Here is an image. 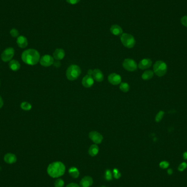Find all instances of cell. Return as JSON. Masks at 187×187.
Instances as JSON below:
<instances>
[{"label": "cell", "instance_id": "f546056e", "mask_svg": "<svg viewBox=\"0 0 187 187\" xmlns=\"http://www.w3.org/2000/svg\"><path fill=\"white\" fill-rule=\"evenodd\" d=\"M159 166H160V168H162V169H166L169 167V163L166 161H163V162H162L160 163Z\"/></svg>", "mask_w": 187, "mask_h": 187}, {"label": "cell", "instance_id": "836d02e7", "mask_svg": "<svg viewBox=\"0 0 187 187\" xmlns=\"http://www.w3.org/2000/svg\"><path fill=\"white\" fill-rule=\"evenodd\" d=\"M54 66L56 68H59L61 66V62L59 60H56V62H54Z\"/></svg>", "mask_w": 187, "mask_h": 187}, {"label": "cell", "instance_id": "4fadbf2b", "mask_svg": "<svg viewBox=\"0 0 187 187\" xmlns=\"http://www.w3.org/2000/svg\"><path fill=\"white\" fill-rule=\"evenodd\" d=\"M65 53L64 49L58 48L53 53V58L56 60H61L64 58Z\"/></svg>", "mask_w": 187, "mask_h": 187}, {"label": "cell", "instance_id": "83f0119b", "mask_svg": "<svg viewBox=\"0 0 187 187\" xmlns=\"http://www.w3.org/2000/svg\"><path fill=\"white\" fill-rule=\"evenodd\" d=\"M105 179L108 181H110L112 179V173L109 170H106V172H105Z\"/></svg>", "mask_w": 187, "mask_h": 187}, {"label": "cell", "instance_id": "603a6c76", "mask_svg": "<svg viewBox=\"0 0 187 187\" xmlns=\"http://www.w3.org/2000/svg\"><path fill=\"white\" fill-rule=\"evenodd\" d=\"M20 107L24 111H30L32 109V105L28 102H23L21 103Z\"/></svg>", "mask_w": 187, "mask_h": 187}, {"label": "cell", "instance_id": "44dd1931", "mask_svg": "<svg viewBox=\"0 0 187 187\" xmlns=\"http://www.w3.org/2000/svg\"><path fill=\"white\" fill-rule=\"evenodd\" d=\"M154 75V72L151 71V70H148V71H145V72H144L142 75V78L143 80H149L151 78H153Z\"/></svg>", "mask_w": 187, "mask_h": 187}, {"label": "cell", "instance_id": "ba28073f", "mask_svg": "<svg viewBox=\"0 0 187 187\" xmlns=\"http://www.w3.org/2000/svg\"><path fill=\"white\" fill-rule=\"evenodd\" d=\"M54 62V58L49 55H45L42 56L39 60L40 64L44 67L50 66L53 65Z\"/></svg>", "mask_w": 187, "mask_h": 187}, {"label": "cell", "instance_id": "d4e9b609", "mask_svg": "<svg viewBox=\"0 0 187 187\" xmlns=\"http://www.w3.org/2000/svg\"><path fill=\"white\" fill-rule=\"evenodd\" d=\"M165 113L162 111H159V113L156 115L155 117V122H160L161 120H162V118L164 115Z\"/></svg>", "mask_w": 187, "mask_h": 187}, {"label": "cell", "instance_id": "f35d334b", "mask_svg": "<svg viewBox=\"0 0 187 187\" xmlns=\"http://www.w3.org/2000/svg\"><path fill=\"white\" fill-rule=\"evenodd\" d=\"M183 158H184L185 160H187V152H185L184 154H183Z\"/></svg>", "mask_w": 187, "mask_h": 187}, {"label": "cell", "instance_id": "8fae6325", "mask_svg": "<svg viewBox=\"0 0 187 187\" xmlns=\"http://www.w3.org/2000/svg\"><path fill=\"white\" fill-rule=\"evenodd\" d=\"M94 79L92 78V75H85L84 77H83V79H82L83 85L87 88L92 87V85L94 84Z\"/></svg>", "mask_w": 187, "mask_h": 187}, {"label": "cell", "instance_id": "8d00e7d4", "mask_svg": "<svg viewBox=\"0 0 187 187\" xmlns=\"http://www.w3.org/2000/svg\"><path fill=\"white\" fill-rule=\"evenodd\" d=\"M92 73H93V70H88V75H92Z\"/></svg>", "mask_w": 187, "mask_h": 187}, {"label": "cell", "instance_id": "cb8c5ba5", "mask_svg": "<svg viewBox=\"0 0 187 187\" xmlns=\"http://www.w3.org/2000/svg\"><path fill=\"white\" fill-rule=\"evenodd\" d=\"M119 89L123 92H127L129 90L130 86L127 83H120Z\"/></svg>", "mask_w": 187, "mask_h": 187}, {"label": "cell", "instance_id": "ab89813d", "mask_svg": "<svg viewBox=\"0 0 187 187\" xmlns=\"http://www.w3.org/2000/svg\"><path fill=\"white\" fill-rule=\"evenodd\" d=\"M0 84H1V83H0Z\"/></svg>", "mask_w": 187, "mask_h": 187}, {"label": "cell", "instance_id": "7402d4cb", "mask_svg": "<svg viewBox=\"0 0 187 187\" xmlns=\"http://www.w3.org/2000/svg\"><path fill=\"white\" fill-rule=\"evenodd\" d=\"M68 173L70 174V176L74 179L78 178V176L79 175V172L78 169L75 167L70 168L68 170Z\"/></svg>", "mask_w": 187, "mask_h": 187}, {"label": "cell", "instance_id": "5bb4252c", "mask_svg": "<svg viewBox=\"0 0 187 187\" xmlns=\"http://www.w3.org/2000/svg\"><path fill=\"white\" fill-rule=\"evenodd\" d=\"M92 77L94 80L98 82L103 81V78H104L103 73L99 69H95L93 71Z\"/></svg>", "mask_w": 187, "mask_h": 187}, {"label": "cell", "instance_id": "e0dca14e", "mask_svg": "<svg viewBox=\"0 0 187 187\" xmlns=\"http://www.w3.org/2000/svg\"><path fill=\"white\" fill-rule=\"evenodd\" d=\"M17 43L20 48H25L28 45V41L25 36H20L17 38Z\"/></svg>", "mask_w": 187, "mask_h": 187}, {"label": "cell", "instance_id": "d590c367", "mask_svg": "<svg viewBox=\"0 0 187 187\" xmlns=\"http://www.w3.org/2000/svg\"><path fill=\"white\" fill-rule=\"evenodd\" d=\"M3 106V101L2 97L0 95V109H1Z\"/></svg>", "mask_w": 187, "mask_h": 187}, {"label": "cell", "instance_id": "9c48e42d", "mask_svg": "<svg viewBox=\"0 0 187 187\" xmlns=\"http://www.w3.org/2000/svg\"><path fill=\"white\" fill-rule=\"evenodd\" d=\"M89 137L90 140L96 144H100L103 140L102 135L96 131H91L89 134Z\"/></svg>", "mask_w": 187, "mask_h": 187}, {"label": "cell", "instance_id": "8992f818", "mask_svg": "<svg viewBox=\"0 0 187 187\" xmlns=\"http://www.w3.org/2000/svg\"><path fill=\"white\" fill-rule=\"evenodd\" d=\"M123 66L126 70L133 72L137 68L136 62L131 59H126L123 62Z\"/></svg>", "mask_w": 187, "mask_h": 187}, {"label": "cell", "instance_id": "7a4b0ae2", "mask_svg": "<svg viewBox=\"0 0 187 187\" xmlns=\"http://www.w3.org/2000/svg\"><path fill=\"white\" fill-rule=\"evenodd\" d=\"M65 172V166L62 162H52L48 166L47 172L53 178H58L62 176Z\"/></svg>", "mask_w": 187, "mask_h": 187}, {"label": "cell", "instance_id": "52a82bcc", "mask_svg": "<svg viewBox=\"0 0 187 187\" xmlns=\"http://www.w3.org/2000/svg\"><path fill=\"white\" fill-rule=\"evenodd\" d=\"M14 49L13 48H7L1 54V59L4 62H9L14 56Z\"/></svg>", "mask_w": 187, "mask_h": 187}, {"label": "cell", "instance_id": "484cf974", "mask_svg": "<svg viewBox=\"0 0 187 187\" xmlns=\"http://www.w3.org/2000/svg\"><path fill=\"white\" fill-rule=\"evenodd\" d=\"M64 185V182L61 179H56L54 183L55 187H63Z\"/></svg>", "mask_w": 187, "mask_h": 187}, {"label": "cell", "instance_id": "ac0fdd59", "mask_svg": "<svg viewBox=\"0 0 187 187\" xmlns=\"http://www.w3.org/2000/svg\"><path fill=\"white\" fill-rule=\"evenodd\" d=\"M110 31L115 36H121L123 34L122 28L119 25L116 24L112 25L110 28Z\"/></svg>", "mask_w": 187, "mask_h": 187}, {"label": "cell", "instance_id": "d6986e66", "mask_svg": "<svg viewBox=\"0 0 187 187\" xmlns=\"http://www.w3.org/2000/svg\"><path fill=\"white\" fill-rule=\"evenodd\" d=\"M9 67L13 71H17L20 68V64L19 62L15 60H11L9 63Z\"/></svg>", "mask_w": 187, "mask_h": 187}, {"label": "cell", "instance_id": "277c9868", "mask_svg": "<svg viewBox=\"0 0 187 187\" xmlns=\"http://www.w3.org/2000/svg\"><path fill=\"white\" fill-rule=\"evenodd\" d=\"M167 65L162 61H157L153 65V72L156 75L162 77L167 72Z\"/></svg>", "mask_w": 187, "mask_h": 187}, {"label": "cell", "instance_id": "4dcf8cb0", "mask_svg": "<svg viewBox=\"0 0 187 187\" xmlns=\"http://www.w3.org/2000/svg\"><path fill=\"white\" fill-rule=\"evenodd\" d=\"M182 24L187 28V15L182 17L181 20Z\"/></svg>", "mask_w": 187, "mask_h": 187}, {"label": "cell", "instance_id": "1f68e13d", "mask_svg": "<svg viewBox=\"0 0 187 187\" xmlns=\"http://www.w3.org/2000/svg\"><path fill=\"white\" fill-rule=\"evenodd\" d=\"M113 175H114V177H115V178L117 179H119L120 177V176H121L119 171L117 169H114V170H113Z\"/></svg>", "mask_w": 187, "mask_h": 187}, {"label": "cell", "instance_id": "6da1fadb", "mask_svg": "<svg viewBox=\"0 0 187 187\" xmlns=\"http://www.w3.org/2000/svg\"><path fill=\"white\" fill-rule=\"evenodd\" d=\"M22 59L26 64L35 65L39 62L40 55L36 50L34 49H28L22 53Z\"/></svg>", "mask_w": 187, "mask_h": 187}, {"label": "cell", "instance_id": "3957f363", "mask_svg": "<svg viewBox=\"0 0 187 187\" xmlns=\"http://www.w3.org/2000/svg\"><path fill=\"white\" fill-rule=\"evenodd\" d=\"M81 73V70L78 65H72L70 66L66 71V77L67 79L73 81L79 77Z\"/></svg>", "mask_w": 187, "mask_h": 187}, {"label": "cell", "instance_id": "30bf717a", "mask_svg": "<svg viewBox=\"0 0 187 187\" xmlns=\"http://www.w3.org/2000/svg\"><path fill=\"white\" fill-rule=\"evenodd\" d=\"M108 79H109V83L113 85H117L120 84L122 81L121 76L115 73L110 74L109 75Z\"/></svg>", "mask_w": 187, "mask_h": 187}, {"label": "cell", "instance_id": "2e32d148", "mask_svg": "<svg viewBox=\"0 0 187 187\" xmlns=\"http://www.w3.org/2000/svg\"><path fill=\"white\" fill-rule=\"evenodd\" d=\"M93 183L92 179L90 176H85L83 177L80 182V185L82 187H89L92 185Z\"/></svg>", "mask_w": 187, "mask_h": 187}, {"label": "cell", "instance_id": "ffe728a7", "mask_svg": "<svg viewBox=\"0 0 187 187\" xmlns=\"http://www.w3.org/2000/svg\"><path fill=\"white\" fill-rule=\"evenodd\" d=\"M99 151V147L96 145H92L90 146L88 153L90 156H95L98 154Z\"/></svg>", "mask_w": 187, "mask_h": 187}, {"label": "cell", "instance_id": "f1b7e54d", "mask_svg": "<svg viewBox=\"0 0 187 187\" xmlns=\"http://www.w3.org/2000/svg\"><path fill=\"white\" fill-rule=\"evenodd\" d=\"M187 167V164L186 162H183L181 163L180 165H179L178 170L179 171H184Z\"/></svg>", "mask_w": 187, "mask_h": 187}, {"label": "cell", "instance_id": "9a60e30c", "mask_svg": "<svg viewBox=\"0 0 187 187\" xmlns=\"http://www.w3.org/2000/svg\"><path fill=\"white\" fill-rule=\"evenodd\" d=\"M17 160V156L14 154L9 153L6 154L4 156L5 162L9 164H12L16 162Z\"/></svg>", "mask_w": 187, "mask_h": 187}, {"label": "cell", "instance_id": "4316f807", "mask_svg": "<svg viewBox=\"0 0 187 187\" xmlns=\"http://www.w3.org/2000/svg\"><path fill=\"white\" fill-rule=\"evenodd\" d=\"M10 34L11 36L13 37H19V32L16 28H12L10 31Z\"/></svg>", "mask_w": 187, "mask_h": 187}, {"label": "cell", "instance_id": "7c38bea8", "mask_svg": "<svg viewBox=\"0 0 187 187\" xmlns=\"http://www.w3.org/2000/svg\"><path fill=\"white\" fill-rule=\"evenodd\" d=\"M152 62L150 59H143L139 62L138 66L141 70H145L151 67Z\"/></svg>", "mask_w": 187, "mask_h": 187}, {"label": "cell", "instance_id": "d6a6232c", "mask_svg": "<svg viewBox=\"0 0 187 187\" xmlns=\"http://www.w3.org/2000/svg\"><path fill=\"white\" fill-rule=\"evenodd\" d=\"M67 3H69L70 5H76L80 2L81 0H66Z\"/></svg>", "mask_w": 187, "mask_h": 187}, {"label": "cell", "instance_id": "5b68a950", "mask_svg": "<svg viewBox=\"0 0 187 187\" xmlns=\"http://www.w3.org/2000/svg\"><path fill=\"white\" fill-rule=\"evenodd\" d=\"M120 40L123 45L128 48L134 47L136 44L135 39L131 34L124 33L120 36Z\"/></svg>", "mask_w": 187, "mask_h": 187}, {"label": "cell", "instance_id": "74e56055", "mask_svg": "<svg viewBox=\"0 0 187 187\" xmlns=\"http://www.w3.org/2000/svg\"><path fill=\"white\" fill-rule=\"evenodd\" d=\"M168 173L169 175H172V173H173V171H172V170L171 169H169L168 170Z\"/></svg>", "mask_w": 187, "mask_h": 187}, {"label": "cell", "instance_id": "e575fe53", "mask_svg": "<svg viewBox=\"0 0 187 187\" xmlns=\"http://www.w3.org/2000/svg\"><path fill=\"white\" fill-rule=\"evenodd\" d=\"M66 187H80L78 184L75 183H72L68 184L67 186Z\"/></svg>", "mask_w": 187, "mask_h": 187}]
</instances>
